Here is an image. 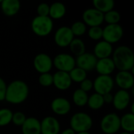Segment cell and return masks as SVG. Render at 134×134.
I'll use <instances>...</instances> for the list:
<instances>
[{
  "label": "cell",
  "mask_w": 134,
  "mask_h": 134,
  "mask_svg": "<svg viewBox=\"0 0 134 134\" xmlns=\"http://www.w3.org/2000/svg\"><path fill=\"white\" fill-rule=\"evenodd\" d=\"M28 94L27 84L22 80H14L6 87L5 100L12 104H20L26 100Z\"/></svg>",
  "instance_id": "1"
},
{
  "label": "cell",
  "mask_w": 134,
  "mask_h": 134,
  "mask_svg": "<svg viewBox=\"0 0 134 134\" xmlns=\"http://www.w3.org/2000/svg\"><path fill=\"white\" fill-rule=\"evenodd\" d=\"M115 68L119 71H131L134 67L133 50L127 46H119L112 53L111 57Z\"/></svg>",
  "instance_id": "2"
},
{
  "label": "cell",
  "mask_w": 134,
  "mask_h": 134,
  "mask_svg": "<svg viewBox=\"0 0 134 134\" xmlns=\"http://www.w3.org/2000/svg\"><path fill=\"white\" fill-rule=\"evenodd\" d=\"M31 27L36 35L45 37L52 32L53 29V21L49 16H36L31 20Z\"/></svg>",
  "instance_id": "3"
},
{
  "label": "cell",
  "mask_w": 134,
  "mask_h": 134,
  "mask_svg": "<svg viewBox=\"0 0 134 134\" xmlns=\"http://www.w3.org/2000/svg\"><path fill=\"white\" fill-rule=\"evenodd\" d=\"M70 128L76 133L81 132H89L93 126L91 116L85 112L75 113L70 119Z\"/></svg>",
  "instance_id": "4"
},
{
  "label": "cell",
  "mask_w": 134,
  "mask_h": 134,
  "mask_svg": "<svg viewBox=\"0 0 134 134\" xmlns=\"http://www.w3.org/2000/svg\"><path fill=\"white\" fill-rule=\"evenodd\" d=\"M101 130L105 134H115L121 129L120 117L114 112L105 115L100 123Z\"/></svg>",
  "instance_id": "5"
},
{
  "label": "cell",
  "mask_w": 134,
  "mask_h": 134,
  "mask_svg": "<svg viewBox=\"0 0 134 134\" xmlns=\"http://www.w3.org/2000/svg\"><path fill=\"white\" fill-rule=\"evenodd\" d=\"M53 65L59 71L69 73L75 68V58L68 53H59L53 60Z\"/></svg>",
  "instance_id": "6"
},
{
  "label": "cell",
  "mask_w": 134,
  "mask_h": 134,
  "mask_svg": "<svg viewBox=\"0 0 134 134\" xmlns=\"http://www.w3.org/2000/svg\"><path fill=\"white\" fill-rule=\"evenodd\" d=\"M115 82L111 75H98L93 81V89L95 93L103 96L111 93L114 88Z\"/></svg>",
  "instance_id": "7"
},
{
  "label": "cell",
  "mask_w": 134,
  "mask_h": 134,
  "mask_svg": "<svg viewBox=\"0 0 134 134\" xmlns=\"http://www.w3.org/2000/svg\"><path fill=\"white\" fill-rule=\"evenodd\" d=\"M124 31L119 24H108L103 28V40L114 44L119 42L123 37Z\"/></svg>",
  "instance_id": "8"
},
{
  "label": "cell",
  "mask_w": 134,
  "mask_h": 134,
  "mask_svg": "<svg viewBox=\"0 0 134 134\" xmlns=\"http://www.w3.org/2000/svg\"><path fill=\"white\" fill-rule=\"evenodd\" d=\"M75 38V36L70 28L68 26H62L59 27L54 34V42L59 47L69 46L71 41Z\"/></svg>",
  "instance_id": "9"
},
{
  "label": "cell",
  "mask_w": 134,
  "mask_h": 134,
  "mask_svg": "<svg viewBox=\"0 0 134 134\" xmlns=\"http://www.w3.org/2000/svg\"><path fill=\"white\" fill-rule=\"evenodd\" d=\"M82 22L90 27L100 26L104 22V13L95 8L86 9L82 13Z\"/></svg>",
  "instance_id": "10"
},
{
  "label": "cell",
  "mask_w": 134,
  "mask_h": 134,
  "mask_svg": "<svg viewBox=\"0 0 134 134\" xmlns=\"http://www.w3.org/2000/svg\"><path fill=\"white\" fill-rule=\"evenodd\" d=\"M35 69L39 74L49 73L53 68V59L46 53H41L37 54L33 60Z\"/></svg>",
  "instance_id": "11"
},
{
  "label": "cell",
  "mask_w": 134,
  "mask_h": 134,
  "mask_svg": "<svg viewBox=\"0 0 134 134\" xmlns=\"http://www.w3.org/2000/svg\"><path fill=\"white\" fill-rule=\"evenodd\" d=\"M97 62V59L93 55V53H86V52L77 57L75 59L76 67L84 70L86 72L94 70Z\"/></svg>",
  "instance_id": "12"
},
{
  "label": "cell",
  "mask_w": 134,
  "mask_h": 134,
  "mask_svg": "<svg viewBox=\"0 0 134 134\" xmlns=\"http://www.w3.org/2000/svg\"><path fill=\"white\" fill-rule=\"evenodd\" d=\"M114 82L120 88V90H129L134 86V76L129 71H119L115 75Z\"/></svg>",
  "instance_id": "13"
},
{
  "label": "cell",
  "mask_w": 134,
  "mask_h": 134,
  "mask_svg": "<svg viewBox=\"0 0 134 134\" xmlns=\"http://www.w3.org/2000/svg\"><path fill=\"white\" fill-rule=\"evenodd\" d=\"M41 134H59L60 124L53 116H46L41 122Z\"/></svg>",
  "instance_id": "14"
},
{
  "label": "cell",
  "mask_w": 134,
  "mask_h": 134,
  "mask_svg": "<svg viewBox=\"0 0 134 134\" xmlns=\"http://www.w3.org/2000/svg\"><path fill=\"white\" fill-rule=\"evenodd\" d=\"M72 84V81L68 72L64 71H56L53 75V85L61 91L68 90Z\"/></svg>",
  "instance_id": "15"
},
{
  "label": "cell",
  "mask_w": 134,
  "mask_h": 134,
  "mask_svg": "<svg viewBox=\"0 0 134 134\" xmlns=\"http://www.w3.org/2000/svg\"><path fill=\"white\" fill-rule=\"evenodd\" d=\"M131 100V97L127 90H119L113 95L112 104L114 108L118 111L125 110L130 104Z\"/></svg>",
  "instance_id": "16"
},
{
  "label": "cell",
  "mask_w": 134,
  "mask_h": 134,
  "mask_svg": "<svg viewBox=\"0 0 134 134\" xmlns=\"http://www.w3.org/2000/svg\"><path fill=\"white\" fill-rule=\"evenodd\" d=\"M51 109L57 115H68L71 108L70 101L64 97H57L51 102Z\"/></svg>",
  "instance_id": "17"
},
{
  "label": "cell",
  "mask_w": 134,
  "mask_h": 134,
  "mask_svg": "<svg viewBox=\"0 0 134 134\" xmlns=\"http://www.w3.org/2000/svg\"><path fill=\"white\" fill-rule=\"evenodd\" d=\"M113 46L109 42L101 40L99 41L93 48V55L97 57V60L108 58L112 55Z\"/></svg>",
  "instance_id": "18"
},
{
  "label": "cell",
  "mask_w": 134,
  "mask_h": 134,
  "mask_svg": "<svg viewBox=\"0 0 134 134\" xmlns=\"http://www.w3.org/2000/svg\"><path fill=\"white\" fill-rule=\"evenodd\" d=\"M95 70L99 75H111L115 70V64L111 57L97 60Z\"/></svg>",
  "instance_id": "19"
},
{
  "label": "cell",
  "mask_w": 134,
  "mask_h": 134,
  "mask_svg": "<svg viewBox=\"0 0 134 134\" xmlns=\"http://www.w3.org/2000/svg\"><path fill=\"white\" fill-rule=\"evenodd\" d=\"M23 134H41L40 121L35 117H28L21 126Z\"/></svg>",
  "instance_id": "20"
},
{
  "label": "cell",
  "mask_w": 134,
  "mask_h": 134,
  "mask_svg": "<svg viewBox=\"0 0 134 134\" xmlns=\"http://www.w3.org/2000/svg\"><path fill=\"white\" fill-rule=\"evenodd\" d=\"M1 9L5 16H15L20 9V2L19 0H2Z\"/></svg>",
  "instance_id": "21"
},
{
  "label": "cell",
  "mask_w": 134,
  "mask_h": 134,
  "mask_svg": "<svg viewBox=\"0 0 134 134\" xmlns=\"http://www.w3.org/2000/svg\"><path fill=\"white\" fill-rule=\"evenodd\" d=\"M66 14V6L64 3L56 2L49 5V16L53 20H59L64 16Z\"/></svg>",
  "instance_id": "22"
},
{
  "label": "cell",
  "mask_w": 134,
  "mask_h": 134,
  "mask_svg": "<svg viewBox=\"0 0 134 134\" xmlns=\"http://www.w3.org/2000/svg\"><path fill=\"white\" fill-rule=\"evenodd\" d=\"M120 127L123 132L133 133L134 131V114L130 112L120 118Z\"/></svg>",
  "instance_id": "23"
},
{
  "label": "cell",
  "mask_w": 134,
  "mask_h": 134,
  "mask_svg": "<svg viewBox=\"0 0 134 134\" xmlns=\"http://www.w3.org/2000/svg\"><path fill=\"white\" fill-rule=\"evenodd\" d=\"M69 48L72 54L76 57L86 53V44L79 38H75L70 43Z\"/></svg>",
  "instance_id": "24"
},
{
  "label": "cell",
  "mask_w": 134,
  "mask_h": 134,
  "mask_svg": "<svg viewBox=\"0 0 134 134\" xmlns=\"http://www.w3.org/2000/svg\"><path fill=\"white\" fill-rule=\"evenodd\" d=\"M93 8L104 14L113 9L115 2L113 0H93Z\"/></svg>",
  "instance_id": "25"
},
{
  "label": "cell",
  "mask_w": 134,
  "mask_h": 134,
  "mask_svg": "<svg viewBox=\"0 0 134 134\" xmlns=\"http://www.w3.org/2000/svg\"><path fill=\"white\" fill-rule=\"evenodd\" d=\"M89 96L87 93L84 92L80 89H77L74 91L72 95L73 103L78 107H84L87 104Z\"/></svg>",
  "instance_id": "26"
},
{
  "label": "cell",
  "mask_w": 134,
  "mask_h": 134,
  "mask_svg": "<svg viewBox=\"0 0 134 134\" xmlns=\"http://www.w3.org/2000/svg\"><path fill=\"white\" fill-rule=\"evenodd\" d=\"M104 102L103 100V96L97 93H93L88 98L87 105L92 110H99L104 106Z\"/></svg>",
  "instance_id": "27"
},
{
  "label": "cell",
  "mask_w": 134,
  "mask_h": 134,
  "mask_svg": "<svg viewBox=\"0 0 134 134\" xmlns=\"http://www.w3.org/2000/svg\"><path fill=\"white\" fill-rule=\"evenodd\" d=\"M70 78L72 81V82H76V83H80L86 79H87V72L85 71L84 70L78 68L75 66L69 73Z\"/></svg>",
  "instance_id": "28"
},
{
  "label": "cell",
  "mask_w": 134,
  "mask_h": 134,
  "mask_svg": "<svg viewBox=\"0 0 134 134\" xmlns=\"http://www.w3.org/2000/svg\"><path fill=\"white\" fill-rule=\"evenodd\" d=\"M13 111L9 108L0 109V127L8 126L12 122Z\"/></svg>",
  "instance_id": "29"
},
{
  "label": "cell",
  "mask_w": 134,
  "mask_h": 134,
  "mask_svg": "<svg viewBox=\"0 0 134 134\" xmlns=\"http://www.w3.org/2000/svg\"><path fill=\"white\" fill-rule=\"evenodd\" d=\"M121 19L120 13L115 9H112L104 14V21L107 22L108 24H119Z\"/></svg>",
  "instance_id": "30"
},
{
  "label": "cell",
  "mask_w": 134,
  "mask_h": 134,
  "mask_svg": "<svg viewBox=\"0 0 134 134\" xmlns=\"http://www.w3.org/2000/svg\"><path fill=\"white\" fill-rule=\"evenodd\" d=\"M70 28L74 36H78V37L83 35L87 31L86 25L82 21H75V23L72 24Z\"/></svg>",
  "instance_id": "31"
},
{
  "label": "cell",
  "mask_w": 134,
  "mask_h": 134,
  "mask_svg": "<svg viewBox=\"0 0 134 134\" xmlns=\"http://www.w3.org/2000/svg\"><path fill=\"white\" fill-rule=\"evenodd\" d=\"M87 33L88 36L94 41H99L103 38V28L100 26L90 27Z\"/></svg>",
  "instance_id": "32"
},
{
  "label": "cell",
  "mask_w": 134,
  "mask_h": 134,
  "mask_svg": "<svg viewBox=\"0 0 134 134\" xmlns=\"http://www.w3.org/2000/svg\"><path fill=\"white\" fill-rule=\"evenodd\" d=\"M38 82L42 86L49 87L53 85V75L50 73L40 74L38 77Z\"/></svg>",
  "instance_id": "33"
},
{
  "label": "cell",
  "mask_w": 134,
  "mask_h": 134,
  "mask_svg": "<svg viewBox=\"0 0 134 134\" xmlns=\"http://www.w3.org/2000/svg\"><path fill=\"white\" fill-rule=\"evenodd\" d=\"M27 117L22 111H16L15 113H13L12 117V122L15 126H22L24 123Z\"/></svg>",
  "instance_id": "34"
},
{
  "label": "cell",
  "mask_w": 134,
  "mask_h": 134,
  "mask_svg": "<svg viewBox=\"0 0 134 134\" xmlns=\"http://www.w3.org/2000/svg\"><path fill=\"white\" fill-rule=\"evenodd\" d=\"M37 16H49V5L46 2H42L37 6Z\"/></svg>",
  "instance_id": "35"
},
{
  "label": "cell",
  "mask_w": 134,
  "mask_h": 134,
  "mask_svg": "<svg viewBox=\"0 0 134 134\" xmlns=\"http://www.w3.org/2000/svg\"><path fill=\"white\" fill-rule=\"evenodd\" d=\"M80 90H83L86 93L93 90V81L89 79H86L82 82H80Z\"/></svg>",
  "instance_id": "36"
},
{
  "label": "cell",
  "mask_w": 134,
  "mask_h": 134,
  "mask_svg": "<svg viewBox=\"0 0 134 134\" xmlns=\"http://www.w3.org/2000/svg\"><path fill=\"white\" fill-rule=\"evenodd\" d=\"M6 87H7V85L5 82L4 81V79H2L0 77V101L5 100Z\"/></svg>",
  "instance_id": "37"
},
{
  "label": "cell",
  "mask_w": 134,
  "mask_h": 134,
  "mask_svg": "<svg viewBox=\"0 0 134 134\" xmlns=\"http://www.w3.org/2000/svg\"><path fill=\"white\" fill-rule=\"evenodd\" d=\"M103 100L104 104H112L113 101V94L111 93H106L104 95H103Z\"/></svg>",
  "instance_id": "38"
},
{
  "label": "cell",
  "mask_w": 134,
  "mask_h": 134,
  "mask_svg": "<svg viewBox=\"0 0 134 134\" xmlns=\"http://www.w3.org/2000/svg\"><path fill=\"white\" fill-rule=\"evenodd\" d=\"M60 134H76V133L74 130H72L71 128H68V129H66V130H63L60 133Z\"/></svg>",
  "instance_id": "39"
},
{
  "label": "cell",
  "mask_w": 134,
  "mask_h": 134,
  "mask_svg": "<svg viewBox=\"0 0 134 134\" xmlns=\"http://www.w3.org/2000/svg\"><path fill=\"white\" fill-rule=\"evenodd\" d=\"M76 134H90L89 132H81V133H77Z\"/></svg>",
  "instance_id": "40"
},
{
  "label": "cell",
  "mask_w": 134,
  "mask_h": 134,
  "mask_svg": "<svg viewBox=\"0 0 134 134\" xmlns=\"http://www.w3.org/2000/svg\"><path fill=\"white\" fill-rule=\"evenodd\" d=\"M119 134H133V133H127V132H122V133H120Z\"/></svg>",
  "instance_id": "41"
},
{
  "label": "cell",
  "mask_w": 134,
  "mask_h": 134,
  "mask_svg": "<svg viewBox=\"0 0 134 134\" xmlns=\"http://www.w3.org/2000/svg\"><path fill=\"white\" fill-rule=\"evenodd\" d=\"M104 134H105V133H104Z\"/></svg>",
  "instance_id": "42"
}]
</instances>
